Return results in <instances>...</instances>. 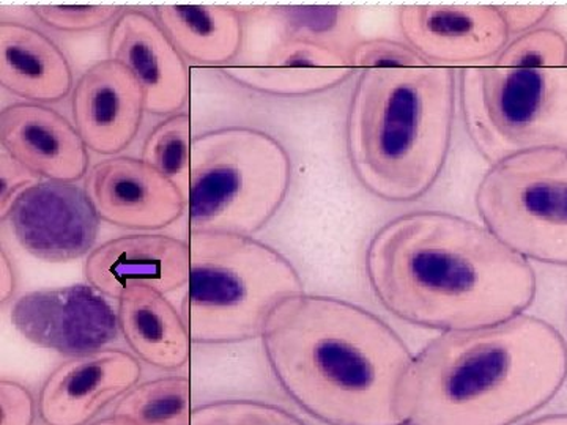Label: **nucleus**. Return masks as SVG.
Returning a JSON list of instances; mask_svg holds the SVG:
<instances>
[{
	"label": "nucleus",
	"instance_id": "nucleus-1",
	"mask_svg": "<svg viewBox=\"0 0 567 425\" xmlns=\"http://www.w3.org/2000/svg\"><path fill=\"white\" fill-rule=\"evenodd\" d=\"M365 273L391 314L445 333L506 322L536 297L535 270L525 257L484 224L446 211L388 221L368 246Z\"/></svg>",
	"mask_w": 567,
	"mask_h": 425
},
{
	"label": "nucleus",
	"instance_id": "nucleus-2",
	"mask_svg": "<svg viewBox=\"0 0 567 425\" xmlns=\"http://www.w3.org/2000/svg\"><path fill=\"white\" fill-rule=\"evenodd\" d=\"M276 382L328 425H404L401 387L413 356L382 319L341 298L300 293L265 322Z\"/></svg>",
	"mask_w": 567,
	"mask_h": 425
},
{
	"label": "nucleus",
	"instance_id": "nucleus-3",
	"mask_svg": "<svg viewBox=\"0 0 567 425\" xmlns=\"http://www.w3.org/2000/svg\"><path fill=\"white\" fill-rule=\"evenodd\" d=\"M567 345L532 315L446 331L410 363L401 387L405 425H513L565 385Z\"/></svg>",
	"mask_w": 567,
	"mask_h": 425
},
{
	"label": "nucleus",
	"instance_id": "nucleus-4",
	"mask_svg": "<svg viewBox=\"0 0 567 425\" xmlns=\"http://www.w3.org/2000/svg\"><path fill=\"white\" fill-rule=\"evenodd\" d=\"M456 71L364 70L347 112V156L357 180L385 203H415L432 188L453 142Z\"/></svg>",
	"mask_w": 567,
	"mask_h": 425
},
{
	"label": "nucleus",
	"instance_id": "nucleus-5",
	"mask_svg": "<svg viewBox=\"0 0 567 425\" xmlns=\"http://www.w3.org/2000/svg\"><path fill=\"white\" fill-rule=\"evenodd\" d=\"M188 245L192 268L182 314L193 344L260 338L276 305L305 292L292 262L254 237L196 232L189 234Z\"/></svg>",
	"mask_w": 567,
	"mask_h": 425
},
{
	"label": "nucleus",
	"instance_id": "nucleus-6",
	"mask_svg": "<svg viewBox=\"0 0 567 425\" xmlns=\"http://www.w3.org/2000/svg\"><path fill=\"white\" fill-rule=\"evenodd\" d=\"M292 159L264 129L224 126L194 137L188 232L252 237L278 215L292 185Z\"/></svg>",
	"mask_w": 567,
	"mask_h": 425
},
{
	"label": "nucleus",
	"instance_id": "nucleus-7",
	"mask_svg": "<svg viewBox=\"0 0 567 425\" xmlns=\"http://www.w3.org/2000/svg\"><path fill=\"white\" fill-rule=\"evenodd\" d=\"M458 99L470 141L492 166L522 152L567 148V66H468Z\"/></svg>",
	"mask_w": 567,
	"mask_h": 425
},
{
	"label": "nucleus",
	"instance_id": "nucleus-8",
	"mask_svg": "<svg viewBox=\"0 0 567 425\" xmlns=\"http://www.w3.org/2000/svg\"><path fill=\"white\" fill-rule=\"evenodd\" d=\"M481 221L527 260L567 267V148L494 164L475 194Z\"/></svg>",
	"mask_w": 567,
	"mask_h": 425
},
{
	"label": "nucleus",
	"instance_id": "nucleus-9",
	"mask_svg": "<svg viewBox=\"0 0 567 425\" xmlns=\"http://www.w3.org/2000/svg\"><path fill=\"white\" fill-rule=\"evenodd\" d=\"M10 320L32 345L66 357L107 349L121 334L117 311L87 282L21 294Z\"/></svg>",
	"mask_w": 567,
	"mask_h": 425
},
{
	"label": "nucleus",
	"instance_id": "nucleus-10",
	"mask_svg": "<svg viewBox=\"0 0 567 425\" xmlns=\"http://www.w3.org/2000/svg\"><path fill=\"white\" fill-rule=\"evenodd\" d=\"M6 222L33 259L69 263L95 249L102 218L76 183L41 180L18 197Z\"/></svg>",
	"mask_w": 567,
	"mask_h": 425
},
{
	"label": "nucleus",
	"instance_id": "nucleus-11",
	"mask_svg": "<svg viewBox=\"0 0 567 425\" xmlns=\"http://www.w3.org/2000/svg\"><path fill=\"white\" fill-rule=\"evenodd\" d=\"M398 24L427 65L443 69L491 63L511 41L498 6H410Z\"/></svg>",
	"mask_w": 567,
	"mask_h": 425
},
{
	"label": "nucleus",
	"instance_id": "nucleus-12",
	"mask_svg": "<svg viewBox=\"0 0 567 425\" xmlns=\"http://www.w3.org/2000/svg\"><path fill=\"white\" fill-rule=\"evenodd\" d=\"M84 188L102 221L136 232L166 229L188 208V197L177 185L133 156L96 163Z\"/></svg>",
	"mask_w": 567,
	"mask_h": 425
},
{
	"label": "nucleus",
	"instance_id": "nucleus-13",
	"mask_svg": "<svg viewBox=\"0 0 567 425\" xmlns=\"http://www.w3.org/2000/svg\"><path fill=\"white\" fill-rule=\"evenodd\" d=\"M141 360L121 349L69 357L44 380L39 416L44 425H89L112 402L140 385Z\"/></svg>",
	"mask_w": 567,
	"mask_h": 425
},
{
	"label": "nucleus",
	"instance_id": "nucleus-14",
	"mask_svg": "<svg viewBox=\"0 0 567 425\" xmlns=\"http://www.w3.org/2000/svg\"><path fill=\"white\" fill-rule=\"evenodd\" d=\"M107 54L132 71L153 115L181 114L192 93L186 59L159 22L144 10L126 9L112 22Z\"/></svg>",
	"mask_w": 567,
	"mask_h": 425
},
{
	"label": "nucleus",
	"instance_id": "nucleus-15",
	"mask_svg": "<svg viewBox=\"0 0 567 425\" xmlns=\"http://www.w3.org/2000/svg\"><path fill=\"white\" fill-rule=\"evenodd\" d=\"M145 95L132 71L107 58L93 63L71 92V115L89 151L115 156L140 133Z\"/></svg>",
	"mask_w": 567,
	"mask_h": 425
},
{
	"label": "nucleus",
	"instance_id": "nucleus-16",
	"mask_svg": "<svg viewBox=\"0 0 567 425\" xmlns=\"http://www.w3.org/2000/svg\"><path fill=\"white\" fill-rule=\"evenodd\" d=\"M192 252L188 241L171 235L140 232L96 246L84 263L85 281L106 298L117 300L133 283L164 294L188 286Z\"/></svg>",
	"mask_w": 567,
	"mask_h": 425
},
{
	"label": "nucleus",
	"instance_id": "nucleus-17",
	"mask_svg": "<svg viewBox=\"0 0 567 425\" xmlns=\"http://www.w3.org/2000/svg\"><path fill=\"white\" fill-rule=\"evenodd\" d=\"M0 145L41 180L78 183L91 155L74 123L47 104L13 103L0 112Z\"/></svg>",
	"mask_w": 567,
	"mask_h": 425
},
{
	"label": "nucleus",
	"instance_id": "nucleus-18",
	"mask_svg": "<svg viewBox=\"0 0 567 425\" xmlns=\"http://www.w3.org/2000/svg\"><path fill=\"white\" fill-rule=\"evenodd\" d=\"M0 85L28 103H61L73 92L69 58L32 25L0 22Z\"/></svg>",
	"mask_w": 567,
	"mask_h": 425
},
{
	"label": "nucleus",
	"instance_id": "nucleus-19",
	"mask_svg": "<svg viewBox=\"0 0 567 425\" xmlns=\"http://www.w3.org/2000/svg\"><path fill=\"white\" fill-rule=\"evenodd\" d=\"M117 303L118 330L137 360L166 372L186 367L192 360V334L166 294L133 283Z\"/></svg>",
	"mask_w": 567,
	"mask_h": 425
},
{
	"label": "nucleus",
	"instance_id": "nucleus-20",
	"mask_svg": "<svg viewBox=\"0 0 567 425\" xmlns=\"http://www.w3.org/2000/svg\"><path fill=\"white\" fill-rule=\"evenodd\" d=\"M155 20L186 61L226 69L246 40L244 11L219 6H155Z\"/></svg>",
	"mask_w": 567,
	"mask_h": 425
},
{
	"label": "nucleus",
	"instance_id": "nucleus-21",
	"mask_svg": "<svg viewBox=\"0 0 567 425\" xmlns=\"http://www.w3.org/2000/svg\"><path fill=\"white\" fill-rule=\"evenodd\" d=\"M276 40L298 41L349 54L363 40L360 13L350 7L278 6L254 11Z\"/></svg>",
	"mask_w": 567,
	"mask_h": 425
},
{
	"label": "nucleus",
	"instance_id": "nucleus-22",
	"mask_svg": "<svg viewBox=\"0 0 567 425\" xmlns=\"http://www.w3.org/2000/svg\"><path fill=\"white\" fill-rule=\"evenodd\" d=\"M193 410L188 376L167 375L134 386L115 406L114 415L136 425H192Z\"/></svg>",
	"mask_w": 567,
	"mask_h": 425
},
{
	"label": "nucleus",
	"instance_id": "nucleus-23",
	"mask_svg": "<svg viewBox=\"0 0 567 425\" xmlns=\"http://www.w3.org/2000/svg\"><path fill=\"white\" fill-rule=\"evenodd\" d=\"M227 80L249 91L274 96H309L333 91L353 76V69H292L246 63L219 70Z\"/></svg>",
	"mask_w": 567,
	"mask_h": 425
},
{
	"label": "nucleus",
	"instance_id": "nucleus-24",
	"mask_svg": "<svg viewBox=\"0 0 567 425\" xmlns=\"http://www.w3.org/2000/svg\"><path fill=\"white\" fill-rule=\"evenodd\" d=\"M192 117L185 112L169 115L148 134L142 159L169 178L188 197L193 153Z\"/></svg>",
	"mask_w": 567,
	"mask_h": 425
},
{
	"label": "nucleus",
	"instance_id": "nucleus-25",
	"mask_svg": "<svg viewBox=\"0 0 567 425\" xmlns=\"http://www.w3.org/2000/svg\"><path fill=\"white\" fill-rule=\"evenodd\" d=\"M506 69H563L567 66V39L555 29L539 28L507 43L491 62Z\"/></svg>",
	"mask_w": 567,
	"mask_h": 425
},
{
	"label": "nucleus",
	"instance_id": "nucleus-26",
	"mask_svg": "<svg viewBox=\"0 0 567 425\" xmlns=\"http://www.w3.org/2000/svg\"><path fill=\"white\" fill-rule=\"evenodd\" d=\"M192 425H306L282 406L252 398H224L193 410Z\"/></svg>",
	"mask_w": 567,
	"mask_h": 425
},
{
	"label": "nucleus",
	"instance_id": "nucleus-27",
	"mask_svg": "<svg viewBox=\"0 0 567 425\" xmlns=\"http://www.w3.org/2000/svg\"><path fill=\"white\" fill-rule=\"evenodd\" d=\"M33 17L55 32L85 33L99 31L117 20L122 9L118 6H55L35 3L31 6ZM112 25V24H111Z\"/></svg>",
	"mask_w": 567,
	"mask_h": 425
},
{
	"label": "nucleus",
	"instance_id": "nucleus-28",
	"mask_svg": "<svg viewBox=\"0 0 567 425\" xmlns=\"http://www.w3.org/2000/svg\"><path fill=\"white\" fill-rule=\"evenodd\" d=\"M259 65L292 66V69H352L350 55L344 52L298 43V41L276 40L267 48L264 55L256 59Z\"/></svg>",
	"mask_w": 567,
	"mask_h": 425
},
{
	"label": "nucleus",
	"instance_id": "nucleus-29",
	"mask_svg": "<svg viewBox=\"0 0 567 425\" xmlns=\"http://www.w3.org/2000/svg\"><path fill=\"white\" fill-rule=\"evenodd\" d=\"M425 65L424 59L405 41L363 39L350 52V66L353 70L415 69Z\"/></svg>",
	"mask_w": 567,
	"mask_h": 425
},
{
	"label": "nucleus",
	"instance_id": "nucleus-30",
	"mask_svg": "<svg viewBox=\"0 0 567 425\" xmlns=\"http://www.w3.org/2000/svg\"><path fill=\"white\" fill-rule=\"evenodd\" d=\"M0 425H33L39 415V401L32 391L17 380H0Z\"/></svg>",
	"mask_w": 567,
	"mask_h": 425
},
{
	"label": "nucleus",
	"instance_id": "nucleus-31",
	"mask_svg": "<svg viewBox=\"0 0 567 425\" xmlns=\"http://www.w3.org/2000/svg\"><path fill=\"white\" fill-rule=\"evenodd\" d=\"M40 182V177L11 158L9 153L0 152V221L6 222L18 197Z\"/></svg>",
	"mask_w": 567,
	"mask_h": 425
},
{
	"label": "nucleus",
	"instance_id": "nucleus-32",
	"mask_svg": "<svg viewBox=\"0 0 567 425\" xmlns=\"http://www.w3.org/2000/svg\"><path fill=\"white\" fill-rule=\"evenodd\" d=\"M498 9L511 37L539 29L551 11L547 6H498Z\"/></svg>",
	"mask_w": 567,
	"mask_h": 425
},
{
	"label": "nucleus",
	"instance_id": "nucleus-33",
	"mask_svg": "<svg viewBox=\"0 0 567 425\" xmlns=\"http://www.w3.org/2000/svg\"><path fill=\"white\" fill-rule=\"evenodd\" d=\"M18 274L9 251H0V303L7 304L17 292Z\"/></svg>",
	"mask_w": 567,
	"mask_h": 425
},
{
	"label": "nucleus",
	"instance_id": "nucleus-34",
	"mask_svg": "<svg viewBox=\"0 0 567 425\" xmlns=\"http://www.w3.org/2000/svg\"><path fill=\"white\" fill-rule=\"evenodd\" d=\"M525 425H567V413L566 415L539 417V419L532 421V423Z\"/></svg>",
	"mask_w": 567,
	"mask_h": 425
},
{
	"label": "nucleus",
	"instance_id": "nucleus-35",
	"mask_svg": "<svg viewBox=\"0 0 567 425\" xmlns=\"http://www.w3.org/2000/svg\"><path fill=\"white\" fill-rule=\"evenodd\" d=\"M89 425H136L133 421L126 419V417L112 415L103 417V419L95 421Z\"/></svg>",
	"mask_w": 567,
	"mask_h": 425
}]
</instances>
